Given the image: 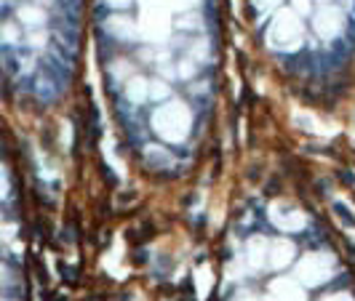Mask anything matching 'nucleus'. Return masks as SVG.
Instances as JSON below:
<instances>
[{
    "instance_id": "obj_1",
    "label": "nucleus",
    "mask_w": 355,
    "mask_h": 301,
    "mask_svg": "<svg viewBox=\"0 0 355 301\" xmlns=\"http://www.w3.org/2000/svg\"><path fill=\"white\" fill-rule=\"evenodd\" d=\"M227 0H89L121 131L147 174H187L209 131Z\"/></svg>"
},
{
    "instance_id": "obj_2",
    "label": "nucleus",
    "mask_w": 355,
    "mask_h": 301,
    "mask_svg": "<svg viewBox=\"0 0 355 301\" xmlns=\"http://www.w3.org/2000/svg\"><path fill=\"white\" fill-rule=\"evenodd\" d=\"M241 8L291 86L313 99L345 89L355 62V0H241Z\"/></svg>"
},
{
    "instance_id": "obj_3",
    "label": "nucleus",
    "mask_w": 355,
    "mask_h": 301,
    "mask_svg": "<svg viewBox=\"0 0 355 301\" xmlns=\"http://www.w3.org/2000/svg\"><path fill=\"white\" fill-rule=\"evenodd\" d=\"M89 0H0V89L21 109L64 99Z\"/></svg>"
}]
</instances>
